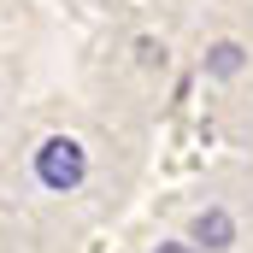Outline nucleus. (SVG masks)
Here are the masks:
<instances>
[{
	"mask_svg": "<svg viewBox=\"0 0 253 253\" xmlns=\"http://www.w3.org/2000/svg\"><path fill=\"white\" fill-rule=\"evenodd\" d=\"M159 253H194L189 242H159Z\"/></svg>",
	"mask_w": 253,
	"mask_h": 253,
	"instance_id": "20e7f679",
	"label": "nucleus"
},
{
	"mask_svg": "<svg viewBox=\"0 0 253 253\" xmlns=\"http://www.w3.org/2000/svg\"><path fill=\"white\" fill-rule=\"evenodd\" d=\"M212 71H218V77H236V71H242V47H236V42H218V47H212Z\"/></svg>",
	"mask_w": 253,
	"mask_h": 253,
	"instance_id": "7ed1b4c3",
	"label": "nucleus"
},
{
	"mask_svg": "<svg viewBox=\"0 0 253 253\" xmlns=\"http://www.w3.org/2000/svg\"><path fill=\"white\" fill-rule=\"evenodd\" d=\"M194 242H206V248H230V242H236V224H230V212H224V206L200 212V218H194Z\"/></svg>",
	"mask_w": 253,
	"mask_h": 253,
	"instance_id": "f03ea898",
	"label": "nucleus"
},
{
	"mask_svg": "<svg viewBox=\"0 0 253 253\" xmlns=\"http://www.w3.org/2000/svg\"><path fill=\"white\" fill-rule=\"evenodd\" d=\"M36 177H42V189L53 194H71L83 177H88V159H83V141H71V135H47L42 147H36Z\"/></svg>",
	"mask_w": 253,
	"mask_h": 253,
	"instance_id": "f257e3e1",
	"label": "nucleus"
}]
</instances>
